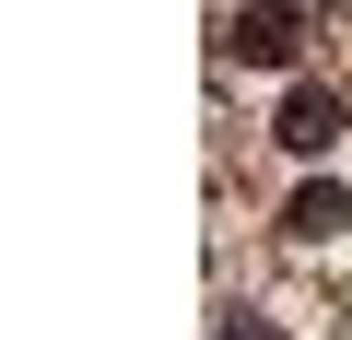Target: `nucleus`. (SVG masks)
<instances>
[{
    "mask_svg": "<svg viewBox=\"0 0 352 340\" xmlns=\"http://www.w3.org/2000/svg\"><path fill=\"white\" fill-rule=\"evenodd\" d=\"M329 141H340V106L329 94H294L282 106V152H329Z\"/></svg>",
    "mask_w": 352,
    "mask_h": 340,
    "instance_id": "f257e3e1",
    "label": "nucleus"
},
{
    "mask_svg": "<svg viewBox=\"0 0 352 340\" xmlns=\"http://www.w3.org/2000/svg\"><path fill=\"white\" fill-rule=\"evenodd\" d=\"M340 223H352V188H329V177L294 188V212H282V235H340Z\"/></svg>",
    "mask_w": 352,
    "mask_h": 340,
    "instance_id": "f03ea898",
    "label": "nucleus"
}]
</instances>
